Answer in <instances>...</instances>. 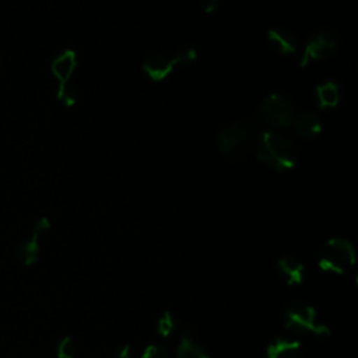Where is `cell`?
Returning <instances> with one entry per match:
<instances>
[{"label":"cell","mask_w":358,"mask_h":358,"mask_svg":"<svg viewBox=\"0 0 358 358\" xmlns=\"http://www.w3.org/2000/svg\"><path fill=\"white\" fill-rule=\"evenodd\" d=\"M267 42L273 50L284 56L295 53L299 45L295 32L285 27L270 28L267 32Z\"/></svg>","instance_id":"11"},{"label":"cell","mask_w":358,"mask_h":358,"mask_svg":"<svg viewBox=\"0 0 358 358\" xmlns=\"http://www.w3.org/2000/svg\"><path fill=\"white\" fill-rule=\"evenodd\" d=\"M316 102L320 108H336L340 102V87L333 81L322 83L315 90Z\"/></svg>","instance_id":"14"},{"label":"cell","mask_w":358,"mask_h":358,"mask_svg":"<svg viewBox=\"0 0 358 358\" xmlns=\"http://www.w3.org/2000/svg\"><path fill=\"white\" fill-rule=\"evenodd\" d=\"M76 343L70 336H64L59 340L56 347L57 358H74L76 355Z\"/></svg>","instance_id":"17"},{"label":"cell","mask_w":358,"mask_h":358,"mask_svg":"<svg viewBox=\"0 0 358 358\" xmlns=\"http://www.w3.org/2000/svg\"><path fill=\"white\" fill-rule=\"evenodd\" d=\"M0 71H1V59H0Z\"/></svg>","instance_id":"21"},{"label":"cell","mask_w":358,"mask_h":358,"mask_svg":"<svg viewBox=\"0 0 358 358\" xmlns=\"http://www.w3.org/2000/svg\"><path fill=\"white\" fill-rule=\"evenodd\" d=\"M253 147L257 159L278 172L289 171L296 164V145L281 131L262 129Z\"/></svg>","instance_id":"1"},{"label":"cell","mask_w":358,"mask_h":358,"mask_svg":"<svg viewBox=\"0 0 358 358\" xmlns=\"http://www.w3.org/2000/svg\"><path fill=\"white\" fill-rule=\"evenodd\" d=\"M302 354V343L295 336H280L268 343L266 348L267 358H299Z\"/></svg>","instance_id":"12"},{"label":"cell","mask_w":358,"mask_h":358,"mask_svg":"<svg viewBox=\"0 0 358 358\" xmlns=\"http://www.w3.org/2000/svg\"><path fill=\"white\" fill-rule=\"evenodd\" d=\"M221 0H203V4H204V10L206 11H214L215 7L220 4Z\"/></svg>","instance_id":"20"},{"label":"cell","mask_w":358,"mask_h":358,"mask_svg":"<svg viewBox=\"0 0 358 358\" xmlns=\"http://www.w3.org/2000/svg\"><path fill=\"white\" fill-rule=\"evenodd\" d=\"M197 57L192 46H180L171 52H152L143 60V71L152 81L165 80L176 67L186 66Z\"/></svg>","instance_id":"4"},{"label":"cell","mask_w":358,"mask_h":358,"mask_svg":"<svg viewBox=\"0 0 358 358\" xmlns=\"http://www.w3.org/2000/svg\"><path fill=\"white\" fill-rule=\"evenodd\" d=\"M115 358H133V350L129 344L120 347L116 354H115Z\"/></svg>","instance_id":"19"},{"label":"cell","mask_w":358,"mask_h":358,"mask_svg":"<svg viewBox=\"0 0 358 358\" xmlns=\"http://www.w3.org/2000/svg\"><path fill=\"white\" fill-rule=\"evenodd\" d=\"M259 115L268 127H284L292 122L294 108L285 95L270 94L260 102Z\"/></svg>","instance_id":"8"},{"label":"cell","mask_w":358,"mask_h":358,"mask_svg":"<svg viewBox=\"0 0 358 358\" xmlns=\"http://www.w3.org/2000/svg\"><path fill=\"white\" fill-rule=\"evenodd\" d=\"M262 126L253 119L236 120L218 133L217 144L224 157L228 159H238L255 145Z\"/></svg>","instance_id":"2"},{"label":"cell","mask_w":358,"mask_h":358,"mask_svg":"<svg viewBox=\"0 0 358 358\" xmlns=\"http://www.w3.org/2000/svg\"><path fill=\"white\" fill-rule=\"evenodd\" d=\"M277 271L280 278L291 287L301 285L305 280V266L294 255H284L277 260Z\"/></svg>","instance_id":"10"},{"label":"cell","mask_w":358,"mask_h":358,"mask_svg":"<svg viewBox=\"0 0 358 358\" xmlns=\"http://www.w3.org/2000/svg\"><path fill=\"white\" fill-rule=\"evenodd\" d=\"M175 330V317L171 312H164L157 320V333L161 337H169Z\"/></svg>","instance_id":"16"},{"label":"cell","mask_w":358,"mask_h":358,"mask_svg":"<svg viewBox=\"0 0 358 358\" xmlns=\"http://www.w3.org/2000/svg\"><path fill=\"white\" fill-rule=\"evenodd\" d=\"M291 123L298 136L306 140L316 138L322 131V122L319 116L309 110H301L298 113H294Z\"/></svg>","instance_id":"13"},{"label":"cell","mask_w":358,"mask_h":358,"mask_svg":"<svg viewBox=\"0 0 358 358\" xmlns=\"http://www.w3.org/2000/svg\"><path fill=\"white\" fill-rule=\"evenodd\" d=\"M340 48V36L334 29L317 28L306 38L302 53L299 57V66L305 67L312 60H324L331 57Z\"/></svg>","instance_id":"6"},{"label":"cell","mask_w":358,"mask_h":358,"mask_svg":"<svg viewBox=\"0 0 358 358\" xmlns=\"http://www.w3.org/2000/svg\"><path fill=\"white\" fill-rule=\"evenodd\" d=\"M355 264L354 245L345 238H331L317 253V266L324 273L345 275Z\"/></svg>","instance_id":"5"},{"label":"cell","mask_w":358,"mask_h":358,"mask_svg":"<svg viewBox=\"0 0 358 358\" xmlns=\"http://www.w3.org/2000/svg\"><path fill=\"white\" fill-rule=\"evenodd\" d=\"M50 229V222L46 217H41L31 232L29 238L20 241L14 248L15 259L24 266H32L36 263L41 253V239Z\"/></svg>","instance_id":"9"},{"label":"cell","mask_w":358,"mask_h":358,"mask_svg":"<svg viewBox=\"0 0 358 358\" xmlns=\"http://www.w3.org/2000/svg\"><path fill=\"white\" fill-rule=\"evenodd\" d=\"M284 327L295 337L310 333L319 340H327L331 336V330L327 324L319 323L316 310L306 302L289 303L282 313Z\"/></svg>","instance_id":"3"},{"label":"cell","mask_w":358,"mask_h":358,"mask_svg":"<svg viewBox=\"0 0 358 358\" xmlns=\"http://www.w3.org/2000/svg\"><path fill=\"white\" fill-rule=\"evenodd\" d=\"M77 67V55L71 49L59 53L50 63V71L57 81V98L66 105L71 106L76 102V92L70 85V80Z\"/></svg>","instance_id":"7"},{"label":"cell","mask_w":358,"mask_h":358,"mask_svg":"<svg viewBox=\"0 0 358 358\" xmlns=\"http://www.w3.org/2000/svg\"><path fill=\"white\" fill-rule=\"evenodd\" d=\"M140 358H172L171 352L159 344H150L144 348Z\"/></svg>","instance_id":"18"},{"label":"cell","mask_w":358,"mask_h":358,"mask_svg":"<svg viewBox=\"0 0 358 358\" xmlns=\"http://www.w3.org/2000/svg\"><path fill=\"white\" fill-rule=\"evenodd\" d=\"M176 358H210V355L190 333L185 331L176 348Z\"/></svg>","instance_id":"15"}]
</instances>
